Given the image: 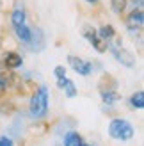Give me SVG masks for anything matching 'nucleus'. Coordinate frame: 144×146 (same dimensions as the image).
Here are the masks:
<instances>
[{
    "mask_svg": "<svg viewBox=\"0 0 144 146\" xmlns=\"http://www.w3.org/2000/svg\"><path fill=\"white\" fill-rule=\"evenodd\" d=\"M48 112V87L41 86L30 98V116L34 119L45 118Z\"/></svg>",
    "mask_w": 144,
    "mask_h": 146,
    "instance_id": "f257e3e1",
    "label": "nucleus"
},
{
    "mask_svg": "<svg viewBox=\"0 0 144 146\" xmlns=\"http://www.w3.org/2000/svg\"><path fill=\"white\" fill-rule=\"evenodd\" d=\"M133 134H135V130L132 127V123L123 118H114L109 123V135L116 141H130Z\"/></svg>",
    "mask_w": 144,
    "mask_h": 146,
    "instance_id": "f03ea898",
    "label": "nucleus"
},
{
    "mask_svg": "<svg viewBox=\"0 0 144 146\" xmlns=\"http://www.w3.org/2000/svg\"><path fill=\"white\" fill-rule=\"evenodd\" d=\"M82 36L89 41V45H92V48L98 50V52H105V50L109 48V43L100 38L98 31H96L92 25H84V27H82Z\"/></svg>",
    "mask_w": 144,
    "mask_h": 146,
    "instance_id": "7ed1b4c3",
    "label": "nucleus"
},
{
    "mask_svg": "<svg viewBox=\"0 0 144 146\" xmlns=\"http://www.w3.org/2000/svg\"><path fill=\"white\" fill-rule=\"evenodd\" d=\"M68 62H69V66L73 68L78 75H84V77H87L92 73V62L89 61H85L82 59V57H77V55H68Z\"/></svg>",
    "mask_w": 144,
    "mask_h": 146,
    "instance_id": "20e7f679",
    "label": "nucleus"
},
{
    "mask_svg": "<svg viewBox=\"0 0 144 146\" xmlns=\"http://www.w3.org/2000/svg\"><path fill=\"white\" fill-rule=\"evenodd\" d=\"M112 54H114V57H116V61L121 62L125 68H133L135 66V57H133L132 52H128L126 48L119 46V45L112 46Z\"/></svg>",
    "mask_w": 144,
    "mask_h": 146,
    "instance_id": "39448f33",
    "label": "nucleus"
},
{
    "mask_svg": "<svg viewBox=\"0 0 144 146\" xmlns=\"http://www.w3.org/2000/svg\"><path fill=\"white\" fill-rule=\"evenodd\" d=\"M28 50H32V52H41L43 48H45V36H43V31L41 29H32L30 32V39L28 43H25Z\"/></svg>",
    "mask_w": 144,
    "mask_h": 146,
    "instance_id": "423d86ee",
    "label": "nucleus"
},
{
    "mask_svg": "<svg viewBox=\"0 0 144 146\" xmlns=\"http://www.w3.org/2000/svg\"><path fill=\"white\" fill-rule=\"evenodd\" d=\"M126 27H128V31H139V29H142L144 25V13L141 9H133L130 14L126 16Z\"/></svg>",
    "mask_w": 144,
    "mask_h": 146,
    "instance_id": "0eeeda50",
    "label": "nucleus"
},
{
    "mask_svg": "<svg viewBox=\"0 0 144 146\" xmlns=\"http://www.w3.org/2000/svg\"><path fill=\"white\" fill-rule=\"evenodd\" d=\"M21 64H23V59H21V55L16 54V52H7L4 55V66L7 70H16L20 68Z\"/></svg>",
    "mask_w": 144,
    "mask_h": 146,
    "instance_id": "6e6552de",
    "label": "nucleus"
},
{
    "mask_svg": "<svg viewBox=\"0 0 144 146\" xmlns=\"http://www.w3.org/2000/svg\"><path fill=\"white\" fill-rule=\"evenodd\" d=\"M57 86L61 87V89H64V93H66V96L68 98H75L77 96V87L73 84V80H69V78H59V82H57Z\"/></svg>",
    "mask_w": 144,
    "mask_h": 146,
    "instance_id": "1a4fd4ad",
    "label": "nucleus"
},
{
    "mask_svg": "<svg viewBox=\"0 0 144 146\" xmlns=\"http://www.w3.org/2000/svg\"><path fill=\"white\" fill-rule=\"evenodd\" d=\"M14 32H16L18 39H20L21 43H28V39H30V32H32V29H28L25 23H21V25H16V27H14Z\"/></svg>",
    "mask_w": 144,
    "mask_h": 146,
    "instance_id": "9d476101",
    "label": "nucleus"
},
{
    "mask_svg": "<svg viewBox=\"0 0 144 146\" xmlns=\"http://www.w3.org/2000/svg\"><path fill=\"white\" fill-rule=\"evenodd\" d=\"M100 94H102V100L105 102L107 105L116 104V102L121 98V96H119V93H118L116 89H103V91H100Z\"/></svg>",
    "mask_w": 144,
    "mask_h": 146,
    "instance_id": "9b49d317",
    "label": "nucleus"
},
{
    "mask_svg": "<svg viewBox=\"0 0 144 146\" xmlns=\"http://www.w3.org/2000/svg\"><path fill=\"white\" fill-rule=\"evenodd\" d=\"M98 34H100V38L105 39L107 43L112 41L114 38H116V31H114V27H112V25H103V27H100Z\"/></svg>",
    "mask_w": 144,
    "mask_h": 146,
    "instance_id": "f8f14e48",
    "label": "nucleus"
},
{
    "mask_svg": "<svg viewBox=\"0 0 144 146\" xmlns=\"http://www.w3.org/2000/svg\"><path fill=\"white\" fill-rule=\"evenodd\" d=\"M82 144V137L78 132H68L64 135V146H80Z\"/></svg>",
    "mask_w": 144,
    "mask_h": 146,
    "instance_id": "ddd939ff",
    "label": "nucleus"
},
{
    "mask_svg": "<svg viewBox=\"0 0 144 146\" xmlns=\"http://www.w3.org/2000/svg\"><path fill=\"white\" fill-rule=\"evenodd\" d=\"M11 21H13V27H16V25H21V23H25V11H23V7H16V9L13 11Z\"/></svg>",
    "mask_w": 144,
    "mask_h": 146,
    "instance_id": "4468645a",
    "label": "nucleus"
},
{
    "mask_svg": "<svg viewBox=\"0 0 144 146\" xmlns=\"http://www.w3.org/2000/svg\"><path fill=\"white\" fill-rule=\"evenodd\" d=\"M130 105L133 109H144V93L142 91H137L130 96Z\"/></svg>",
    "mask_w": 144,
    "mask_h": 146,
    "instance_id": "2eb2a0df",
    "label": "nucleus"
},
{
    "mask_svg": "<svg viewBox=\"0 0 144 146\" xmlns=\"http://www.w3.org/2000/svg\"><path fill=\"white\" fill-rule=\"evenodd\" d=\"M110 7H112V11L119 14V13H123L125 11V7H126V0H110Z\"/></svg>",
    "mask_w": 144,
    "mask_h": 146,
    "instance_id": "dca6fc26",
    "label": "nucleus"
},
{
    "mask_svg": "<svg viewBox=\"0 0 144 146\" xmlns=\"http://www.w3.org/2000/svg\"><path fill=\"white\" fill-rule=\"evenodd\" d=\"M54 73H55L57 78H64V77H66V68H64V66H55Z\"/></svg>",
    "mask_w": 144,
    "mask_h": 146,
    "instance_id": "f3484780",
    "label": "nucleus"
},
{
    "mask_svg": "<svg viewBox=\"0 0 144 146\" xmlns=\"http://www.w3.org/2000/svg\"><path fill=\"white\" fill-rule=\"evenodd\" d=\"M0 112H2V114H9V112H13V104H5V105H2V107H0Z\"/></svg>",
    "mask_w": 144,
    "mask_h": 146,
    "instance_id": "a211bd4d",
    "label": "nucleus"
},
{
    "mask_svg": "<svg viewBox=\"0 0 144 146\" xmlns=\"http://www.w3.org/2000/svg\"><path fill=\"white\" fill-rule=\"evenodd\" d=\"M0 146H13V141L9 137H0Z\"/></svg>",
    "mask_w": 144,
    "mask_h": 146,
    "instance_id": "6ab92c4d",
    "label": "nucleus"
},
{
    "mask_svg": "<svg viewBox=\"0 0 144 146\" xmlns=\"http://www.w3.org/2000/svg\"><path fill=\"white\" fill-rule=\"evenodd\" d=\"M80 146H89V144H85V143H84V141H82V144H80Z\"/></svg>",
    "mask_w": 144,
    "mask_h": 146,
    "instance_id": "aec40b11",
    "label": "nucleus"
},
{
    "mask_svg": "<svg viewBox=\"0 0 144 146\" xmlns=\"http://www.w3.org/2000/svg\"><path fill=\"white\" fill-rule=\"evenodd\" d=\"M87 2H98V0H87Z\"/></svg>",
    "mask_w": 144,
    "mask_h": 146,
    "instance_id": "412c9836",
    "label": "nucleus"
},
{
    "mask_svg": "<svg viewBox=\"0 0 144 146\" xmlns=\"http://www.w3.org/2000/svg\"><path fill=\"white\" fill-rule=\"evenodd\" d=\"M137 2H139V4H142V0H137Z\"/></svg>",
    "mask_w": 144,
    "mask_h": 146,
    "instance_id": "4be33fe9",
    "label": "nucleus"
}]
</instances>
